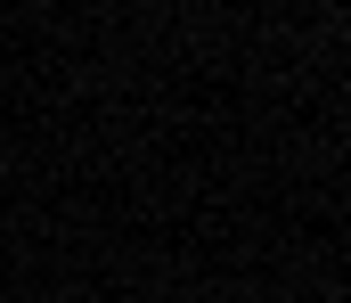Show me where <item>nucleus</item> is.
Listing matches in <instances>:
<instances>
[{
    "instance_id": "obj_1",
    "label": "nucleus",
    "mask_w": 351,
    "mask_h": 303,
    "mask_svg": "<svg viewBox=\"0 0 351 303\" xmlns=\"http://www.w3.org/2000/svg\"><path fill=\"white\" fill-rule=\"evenodd\" d=\"M0 172H8V156H0Z\"/></svg>"
}]
</instances>
